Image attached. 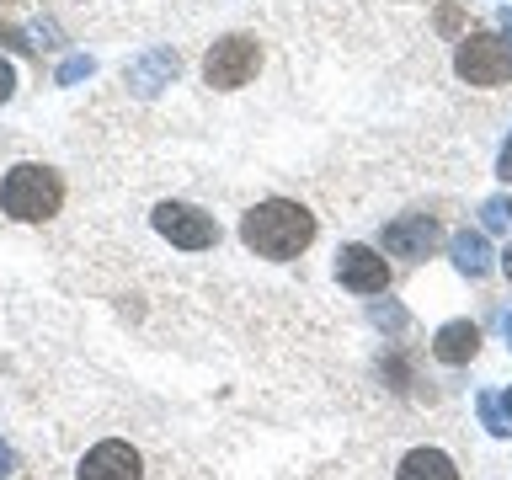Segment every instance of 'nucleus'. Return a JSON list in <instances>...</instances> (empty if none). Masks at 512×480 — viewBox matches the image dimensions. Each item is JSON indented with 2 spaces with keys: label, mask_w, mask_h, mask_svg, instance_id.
Returning <instances> with one entry per match:
<instances>
[{
  "label": "nucleus",
  "mask_w": 512,
  "mask_h": 480,
  "mask_svg": "<svg viewBox=\"0 0 512 480\" xmlns=\"http://www.w3.org/2000/svg\"><path fill=\"white\" fill-rule=\"evenodd\" d=\"M240 240H246L256 256H267V262H288V256H299L315 240V214L304 203L267 198L240 219Z\"/></svg>",
  "instance_id": "1"
},
{
  "label": "nucleus",
  "mask_w": 512,
  "mask_h": 480,
  "mask_svg": "<svg viewBox=\"0 0 512 480\" xmlns=\"http://www.w3.org/2000/svg\"><path fill=\"white\" fill-rule=\"evenodd\" d=\"M0 208L16 224H43L64 208V176L54 166H38V160H22V166L6 171L0 182Z\"/></svg>",
  "instance_id": "2"
},
{
  "label": "nucleus",
  "mask_w": 512,
  "mask_h": 480,
  "mask_svg": "<svg viewBox=\"0 0 512 480\" xmlns=\"http://www.w3.org/2000/svg\"><path fill=\"white\" fill-rule=\"evenodd\" d=\"M256 70H262V43L251 32H230V38H219L203 54V80L214 91H240Z\"/></svg>",
  "instance_id": "3"
},
{
  "label": "nucleus",
  "mask_w": 512,
  "mask_h": 480,
  "mask_svg": "<svg viewBox=\"0 0 512 480\" xmlns=\"http://www.w3.org/2000/svg\"><path fill=\"white\" fill-rule=\"evenodd\" d=\"M454 70L470 86H502V80H512V48L502 38H491V32H475V38L459 43Z\"/></svg>",
  "instance_id": "4"
},
{
  "label": "nucleus",
  "mask_w": 512,
  "mask_h": 480,
  "mask_svg": "<svg viewBox=\"0 0 512 480\" xmlns=\"http://www.w3.org/2000/svg\"><path fill=\"white\" fill-rule=\"evenodd\" d=\"M150 224L171 240V246H182V251H208L219 240L214 214H203V208H192V203H160L150 214Z\"/></svg>",
  "instance_id": "5"
},
{
  "label": "nucleus",
  "mask_w": 512,
  "mask_h": 480,
  "mask_svg": "<svg viewBox=\"0 0 512 480\" xmlns=\"http://www.w3.org/2000/svg\"><path fill=\"white\" fill-rule=\"evenodd\" d=\"M336 278L352 294H384L390 288V262L374 246H342L336 251Z\"/></svg>",
  "instance_id": "6"
},
{
  "label": "nucleus",
  "mask_w": 512,
  "mask_h": 480,
  "mask_svg": "<svg viewBox=\"0 0 512 480\" xmlns=\"http://www.w3.org/2000/svg\"><path fill=\"white\" fill-rule=\"evenodd\" d=\"M438 240H443V230H438V219H432V214H406V219L384 224V251H390V256H411V262H422V256L438 251Z\"/></svg>",
  "instance_id": "7"
},
{
  "label": "nucleus",
  "mask_w": 512,
  "mask_h": 480,
  "mask_svg": "<svg viewBox=\"0 0 512 480\" xmlns=\"http://www.w3.org/2000/svg\"><path fill=\"white\" fill-rule=\"evenodd\" d=\"M139 454L128 443L118 438H107V443H96L86 459H80V480H139Z\"/></svg>",
  "instance_id": "8"
},
{
  "label": "nucleus",
  "mask_w": 512,
  "mask_h": 480,
  "mask_svg": "<svg viewBox=\"0 0 512 480\" xmlns=\"http://www.w3.org/2000/svg\"><path fill=\"white\" fill-rule=\"evenodd\" d=\"M480 352V326L475 320H448V326H438V336H432V358L438 363H470Z\"/></svg>",
  "instance_id": "9"
},
{
  "label": "nucleus",
  "mask_w": 512,
  "mask_h": 480,
  "mask_svg": "<svg viewBox=\"0 0 512 480\" xmlns=\"http://www.w3.org/2000/svg\"><path fill=\"white\" fill-rule=\"evenodd\" d=\"M123 80H128V86H134L139 96H155L160 86H171V80H176V54H171V48H150L144 59L128 64Z\"/></svg>",
  "instance_id": "10"
},
{
  "label": "nucleus",
  "mask_w": 512,
  "mask_h": 480,
  "mask_svg": "<svg viewBox=\"0 0 512 480\" xmlns=\"http://www.w3.org/2000/svg\"><path fill=\"white\" fill-rule=\"evenodd\" d=\"M400 480H459L454 459L443 454V448H411L406 459H400Z\"/></svg>",
  "instance_id": "11"
},
{
  "label": "nucleus",
  "mask_w": 512,
  "mask_h": 480,
  "mask_svg": "<svg viewBox=\"0 0 512 480\" xmlns=\"http://www.w3.org/2000/svg\"><path fill=\"white\" fill-rule=\"evenodd\" d=\"M448 251H454V267L464 272V278H486V272H491V246H486V235H480V230H459Z\"/></svg>",
  "instance_id": "12"
},
{
  "label": "nucleus",
  "mask_w": 512,
  "mask_h": 480,
  "mask_svg": "<svg viewBox=\"0 0 512 480\" xmlns=\"http://www.w3.org/2000/svg\"><path fill=\"white\" fill-rule=\"evenodd\" d=\"M480 422H486L496 438H507L512 432V390L507 395H480Z\"/></svg>",
  "instance_id": "13"
},
{
  "label": "nucleus",
  "mask_w": 512,
  "mask_h": 480,
  "mask_svg": "<svg viewBox=\"0 0 512 480\" xmlns=\"http://www.w3.org/2000/svg\"><path fill=\"white\" fill-rule=\"evenodd\" d=\"M480 219H486V230H507L512 224V198H491L486 208H480Z\"/></svg>",
  "instance_id": "14"
},
{
  "label": "nucleus",
  "mask_w": 512,
  "mask_h": 480,
  "mask_svg": "<svg viewBox=\"0 0 512 480\" xmlns=\"http://www.w3.org/2000/svg\"><path fill=\"white\" fill-rule=\"evenodd\" d=\"M374 320L390 331H406V310H400V304H374Z\"/></svg>",
  "instance_id": "15"
},
{
  "label": "nucleus",
  "mask_w": 512,
  "mask_h": 480,
  "mask_svg": "<svg viewBox=\"0 0 512 480\" xmlns=\"http://www.w3.org/2000/svg\"><path fill=\"white\" fill-rule=\"evenodd\" d=\"M80 75H91V59H64L59 64V86H75Z\"/></svg>",
  "instance_id": "16"
},
{
  "label": "nucleus",
  "mask_w": 512,
  "mask_h": 480,
  "mask_svg": "<svg viewBox=\"0 0 512 480\" xmlns=\"http://www.w3.org/2000/svg\"><path fill=\"white\" fill-rule=\"evenodd\" d=\"M11 91H16V70L11 59H0V102H11Z\"/></svg>",
  "instance_id": "17"
},
{
  "label": "nucleus",
  "mask_w": 512,
  "mask_h": 480,
  "mask_svg": "<svg viewBox=\"0 0 512 480\" xmlns=\"http://www.w3.org/2000/svg\"><path fill=\"white\" fill-rule=\"evenodd\" d=\"M496 176H507V182H512V139L502 144V160H496Z\"/></svg>",
  "instance_id": "18"
},
{
  "label": "nucleus",
  "mask_w": 512,
  "mask_h": 480,
  "mask_svg": "<svg viewBox=\"0 0 512 480\" xmlns=\"http://www.w3.org/2000/svg\"><path fill=\"white\" fill-rule=\"evenodd\" d=\"M438 22H443V32H454V27H459V6H443Z\"/></svg>",
  "instance_id": "19"
},
{
  "label": "nucleus",
  "mask_w": 512,
  "mask_h": 480,
  "mask_svg": "<svg viewBox=\"0 0 512 480\" xmlns=\"http://www.w3.org/2000/svg\"><path fill=\"white\" fill-rule=\"evenodd\" d=\"M11 464H16V459H11V448H6V443H0V480H6V475H11Z\"/></svg>",
  "instance_id": "20"
},
{
  "label": "nucleus",
  "mask_w": 512,
  "mask_h": 480,
  "mask_svg": "<svg viewBox=\"0 0 512 480\" xmlns=\"http://www.w3.org/2000/svg\"><path fill=\"white\" fill-rule=\"evenodd\" d=\"M502 272H507V278H512V246L502 251Z\"/></svg>",
  "instance_id": "21"
},
{
  "label": "nucleus",
  "mask_w": 512,
  "mask_h": 480,
  "mask_svg": "<svg viewBox=\"0 0 512 480\" xmlns=\"http://www.w3.org/2000/svg\"><path fill=\"white\" fill-rule=\"evenodd\" d=\"M502 27H507V38H512V6L502 11Z\"/></svg>",
  "instance_id": "22"
},
{
  "label": "nucleus",
  "mask_w": 512,
  "mask_h": 480,
  "mask_svg": "<svg viewBox=\"0 0 512 480\" xmlns=\"http://www.w3.org/2000/svg\"><path fill=\"white\" fill-rule=\"evenodd\" d=\"M507 342H512V315H507Z\"/></svg>",
  "instance_id": "23"
}]
</instances>
